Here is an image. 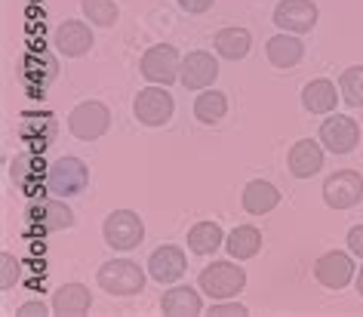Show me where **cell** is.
I'll return each mask as SVG.
<instances>
[{"instance_id": "cell-15", "label": "cell", "mask_w": 363, "mask_h": 317, "mask_svg": "<svg viewBox=\"0 0 363 317\" xmlns=\"http://www.w3.org/2000/svg\"><path fill=\"white\" fill-rule=\"evenodd\" d=\"M286 167L289 173H293L296 179H311L320 173L323 167V148H320V139H298L293 148H289L286 154Z\"/></svg>"}, {"instance_id": "cell-11", "label": "cell", "mask_w": 363, "mask_h": 317, "mask_svg": "<svg viewBox=\"0 0 363 317\" xmlns=\"http://www.w3.org/2000/svg\"><path fill=\"white\" fill-rule=\"evenodd\" d=\"M219 77V62H216L210 52L203 50H194L182 59V68H179V80L185 89H206L216 84Z\"/></svg>"}, {"instance_id": "cell-34", "label": "cell", "mask_w": 363, "mask_h": 317, "mask_svg": "<svg viewBox=\"0 0 363 317\" xmlns=\"http://www.w3.org/2000/svg\"><path fill=\"white\" fill-rule=\"evenodd\" d=\"M43 314H47V305H43L40 299H38V302H25V305H19V317H43Z\"/></svg>"}, {"instance_id": "cell-24", "label": "cell", "mask_w": 363, "mask_h": 317, "mask_svg": "<svg viewBox=\"0 0 363 317\" xmlns=\"http://www.w3.org/2000/svg\"><path fill=\"white\" fill-rule=\"evenodd\" d=\"M216 52L228 62H240L252 47V34L247 28H222L216 34Z\"/></svg>"}, {"instance_id": "cell-5", "label": "cell", "mask_w": 363, "mask_h": 317, "mask_svg": "<svg viewBox=\"0 0 363 317\" xmlns=\"http://www.w3.org/2000/svg\"><path fill=\"white\" fill-rule=\"evenodd\" d=\"M108 126H111V111H108V105L102 102H80L74 111L68 114V130L71 135H77V139L84 142H93L99 135L108 133Z\"/></svg>"}, {"instance_id": "cell-26", "label": "cell", "mask_w": 363, "mask_h": 317, "mask_svg": "<svg viewBox=\"0 0 363 317\" xmlns=\"http://www.w3.org/2000/svg\"><path fill=\"white\" fill-rule=\"evenodd\" d=\"M225 243V234L216 222H197L188 231V250L197 252V256H210Z\"/></svg>"}, {"instance_id": "cell-31", "label": "cell", "mask_w": 363, "mask_h": 317, "mask_svg": "<svg viewBox=\"0 0 363 317\" xmlns=\"http://www.w3.org/2000/svg\"><path fill=\"white\" fill-rule=\"evenodd\" d=\"M210 314H213V317H243V314H250V311H247V308H243L240 302H231V299H222V302H213Z\"/></svg>"}, {"instance_id": "cell-30", "label": "cell", "mask_w": 363, "mask_h": 317, "mask_svg": "<svg viewBox=\"0 0 363 317\" xmlns=\"http://www.w3.org/2000/svg\"><path fill=\"white\" fill-rule=\"evenodd\" d=\"M22 277V262L13 252H0V289H13Z\"/></svg>"}, {"instance_id": "cell-19", "label": "cell", "mask_w": 363, "mask_h": 317, "mask_svg": "<svg viewBox=\"0 0 363 317\" xmlns=\"http://www.w3.org/2000/svg\"><path fill=\"white\" fill-rule=\"evenodd\" d=\"M89 305H93V296L84 284H62L52 293V311L62 317H80L89 311Z\"/></svg>"}, {"instance_id": "cell-25", "label": "cell", "mask_w": 363, "mask_h": 317, "mask_svg": "<svg viewBox=\"0 0 363 317\" xmlns=\"http://www.w3.org/2000/svg\"><path fill=\"white\" fill-rule=\"evenodd\" d=\"M225 247H228L231 259H238V262L252 259V256H256V252L262 250V231L252 228V225H238V228L228 234Z\"/></svg>"}, {"instance_id": "cell-16", "label": "cell", "mask_w": 363, "mask_h": 317, "mask_svg": "<svg viewBox=\"0 0 363 317\" xmlns=\"http://www.w3.org/2000/svg\"><path fill=\"white\" fill-rule=\"evenodd\" d=\"M47 164L38 154H19L13 160V182L22 188V194L34 197L38 191H47Z\"/></svg>"}, {"instance_id": "cell-10", "label": "cell", "mask_w": 363, "mask_h": 317, "mask_svg": "<svg viewBox=\"0 0 363 317\" xmlns=\"http://www.w3.org/2000/svg\"><path fill=\"white\" fill-rule=\"evenodd\" d=\"M274 25L289 34H308L317 25L314 0H280L274 10Z\"/></svg>"}, {"instance_id": "cell-23", "label": "cell", "mask_w": 363, "mask_h": 317, "mask_svg": "<svg viewBox=\"0 0 363 317\" xmlns=\"http://www.w3.org/2000/svg\"><path fill=\"white\" fill-rule=\"evenodd\" d=\"M277 204H280V191L271 182L256 179V182H250L243 188V210L252 213V216H265V213L274 210Z\"/></svg>"}, {"instance_id": "cell-1", "label": "cell", "mask_w": 363, "mask_h": 317, "mask_svg": "<svg viewBox=\"0 0 363 317\" xmlns=\"http://www.w3.org/2000/svg\"><path fill=\"white\" fill-rule=\"evenodd\" d=\"M197 287H201L213 302L234 299L243 287H247V271H243L240 265H234V262H213V265H206L201 271Z\"/></svg>"}, {"instance_id": "cell-27", "label": "cell", "mask_w": 363, "mask_h": 317, "mask_svg": "<svg viewBox=\"0 0 363 317\" xmlns=\"http://www.w3.org/2000/svg\"><path fill=\"white\" fill-rule=\"evenodd\" d=\"M225 111H228V99H225V93H219V89H210V93H201L194 99V117L201 123H219Z\"/></svg>"}, {"instance_id": "cell-22", "label": "cell", "mask_w": 363, "mask_h": 317, "mask_svg": "<svg viewBox=\"0 0 363 317\" xmlns=\"http://www.w3.org/2000/svg\"><path fill=\"white\" fill-rule=\"evenodd\" d=\"M335 102H339V93H335L333 80H326V77H317L311 84H305L302 89V105L311 114H333Z\"/></svg>"}, {"instance_id": "cell-32", "label": "cell", "mask_w": 363, "mask_h": 317, "mask_svg": "<svg viewBox=\"0 0 363 317\" xmlns=\"http://www.w3.org/2000/svg\"><path fill=\"white\" fill-rule=\"evenodd\" d=\"M213 4H216V0H179V6H182V10H185V13H194V16L206 13Z\"/></svg>"}, {"instance_id": "cell-7", "label": "cell", "mask_w": 363, "mask_h": 317, "mask_svg": "<svg viewBox=\"0 0 363 317\" xmlns=\"http://www.w3.org/2000/svg\"><path fill=\"white\" fill-rule=\"evenodd\" d=\"M363 197V176L354 169H339L323 182V201L330 210H351Z\"/></svg>"}, {"instance_id": "cell-6", "label": "cell", "mask_w": 363, "mask_h": 317, "mask_svg": "<svg viewBox=\"0 0 363 317\" xmlns=\"http://www.w3.org/2000/svg\"><path fill=\"white\" fill-rule=\"evenodd\" d=\"M172 111H176V102H172V96L160 84L139 89V96H135V102H133V114L139 117V123H145V126L169 123Z\"/></svg>"}, {"instance_id": "cell-33", "label": "cell", "mask_w": 363, "mask_h": 317, "mask_svg": "<svg viewBox=\"0 0 363 317\" xmlns=\"http://www.w3.org/2000/svg\"><path fill=\"white\" fill-rule=\"evenodd\" d=\"M348 250L354 252V256L363 259V225H357V228L348 231Z\"/></svg>"}, {"instance_id": "cell-13", "label": "cell", "mask_w": 363, "mask_h": 317, "mask_svg": "<svg viewBox=\"0 0 363 317\" xmlns=\"http://www.w3.org/2000/svg\"><path fill=\"white\" fill-rule=\"evenodd\" d=\"M314 277H317V284L326 289H345L354 277V262L348 252H342V250L323 252L314 265Z\"/></svg>"}, {"instance_id": "cell-35", "label": "cell", "mask_w": 363, "mask_h": 317, "mask_svg": "<svg viewBox=\"0 0 363 317\" xmlns=\"http://www.w3.org/2000/svg\"><path fill=\"white\" fill-rule=\"evenodd\" d=\"M357 293L363 296V268H360V274H357Z\"/></svg>"}, {"instance_id": "cell-8", "label": "cell", "mask_w": 363, "mask_h": 317, "mask_svg": "<svg viewBox=\"0 0 363 317\" xmlns=\"http://www.w3.org/2000/svg\"><path fill=\"white\" fill-rule=\"evenodd\" d=\"M317 139L323 142L326 151L348 154V151L357 148V142H360V126H357L354 117L333 114V117H326V121L320 123V133H317Z\"/></svg>"}, {"instance_id": "cell-21", "label": "cell", "mask_w": 363, "mask_h": 317, "mask_svg": "<svg viewBox=\"0 0 363 317\" xmlns=\"http://www.w3.org/2000/svg\"><path fill=\"white\" fill-rule=\"evenodd\" d=\"M160 308H163V314H169V317H194V314L203 311V302H201V293H197V289L172 287L163 293Z\"/></svg>"}, {"instance_id": "cell-29", "label": "cell", "mask_w": 363, "mask_h": 317, "mask_svg": "<svg viewBox=\"0 0 363 317\" xmlns=\"http://www.w3.org/2000/svg\"><path fill=\"white\" fill-rule=\"evenodd\" d=\"M339 89H342V96L348 105L363 108V65L345 68L342 77H339Z\"/></svg>"}, {"instance_id": "cell-12", "label": "cell", "mask_w": 363, "mask_h": 317, "mask_svg": "<svg viewBox=\"0 0 363 317\" xmlns=\"http://www.w3.org/2000/svg\"><path fill=\"white\" fill-rule=\"evenodd\" d=\"M25 222L34 225L40 234H50V231L71 228V225H74V213L62 204V197H52V201L31 204L28 213H25Z\"/></svg>"}, {"instance_id": "cell-28", "label": "cell", "mask_w": 363, "mask_h": 317, "mask_svg": "<svg viewBox=\"0 0 363 317\" xmlns=\"http://www.w3.org/2000/svg\"><path fill=\"white\" fill-rule=\"evenodd\" d=\"M84 16L93 25H99V28H111V25L117 22V16H121V10H117L114 0H84Z\"/></svg>"}, {"instance_id": "cell-9", "label": "cell", "mask_w": 363, "mask_h": 317, "mask_svg": "<svg viewBox=\"0 0 363 317\" xmlns=\"http://www.w3.org/2000/svg\"><path fill=\"white\" fill-rule=\"evenodd\" d=\"M179 68H182V59L176 47H169V43H157V47H151L142 56V77L151 80V84L169 87L179 77Z\"/></svg>"}, {"instance_id": "cell-4", "label": "cell", "mask_w": 363, "mask_h": 317, "mask_svg": "<svg viewBox=\"0 0 363 317\" xmlns=\"http://www.w3.org/2000/svg\"><path fill=\"white\" fill-rule=\"evenodd\" d=\"M102 238L111 250H135L145 238V225L133 210H114L102 225Z\"/></svg>"}, {"instance_id": "cell-17", "label": "cell", "mask_w": 363, "mask_h": 317, "mask_svg": "<svg viewBox=\"0 0 363 317\" xmlns=\"http://www.w3.org/2000/svg\"><path fill=\"white\" fill-rule=\"evenodd\" d=\"M52 43H56V50L62 52V56L77 59V56H84V52H89V47H93V31H89L86 22L71 19V22H62L56 28Z\"/></svg>"}, {"instance_id": "cell-14", "label": "cell", "mask_w": 363, "mask_h": 317, "mask_svg": "<svg viewBox=\"0 0 363 317\" xmlns=\"http://www.w3.org/2000/svg\"><path fill=\"white\" fill-rule=\"evenodd\" d=\"M185 268H188L185 252H182L179 247H172V243L157 247L148 259V274L157 280V284H176V280L185 274Z\"/></svg>"}, {"instance_id": "cell-2", "label": "cell", "mask_w": 363, "mask_h": 317, "mask_svg": "<svg viewBox=\"0 0 363 317\" xmlns=\"http://www.w3.org/2000/svg\"><path fill=\"white\" fill-rule=\"evenodd\" d=\"M96 280L108 296H135V293H142V287H145V271L139 268V262L111 259L99 268Z\"/></svg>"}, {"instance_id": "cell-18", "label": "cell", "mask_w": 363, "mask_h": 317, "mask_svg": "<svg viewBox=\"0 0 363 317\" xmlns=\"http://www.w3.org/2000/svg\"><path fill=\"white\" fill-rule=\"evenodd\" d=\"M56 130H59V123H56V117L52 114H22V123H19V135L25 142H31L34 148H50L52 142H56Z\"/></svg>"}, {"instance_id": "cell-20", "label": "cell", "mask_w": 363, "mask_h": 317, "mask_svg": "<svg viewBox=\"0 0 363 317\" xmlns=\"http://www.w3.org/2000/svg\"><path fill=\"white\" fill-rule=\"evenodd\" d=\"M265 52H268V62L274 68H296L305 56V43L298 40V34L284 31V34H277V38L268 40Z\"/></svg>"}, {"instance_id": "cell-3", "label": "cell", "mask_w": 363, "mask_h": 317, "mask_svg": "<svg viewBox=\"0 0 363 317\" xmlns=\"http://www.w3.org/2000/svg\"><path fill=\"white\" fill-rule=\"evenodd\" d=\"M89 185V169L80 157H59L47 169V191L52 197H74Z\"/></svg>"}]
</instances>
